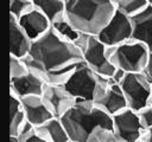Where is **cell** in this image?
<instances>
[{"instance_id":"cell-4","label":"cell","mask_w":152,"mask_h":142,"mask_svg":"<svg viewBox=\"0 0 152 142\" xmlns=\"http://www.w3.org/2000/svg\"><path fill=\"white\" fill-rule=\"evenodd\" d=\"M112 84V78L96 73L82 60L76 65L63 85L77 99H87L97 103L106 95Z\"/></svg>"},{"instance_id":"cell-26","label":"cell","mask_w":152,"mask_h":142,"mask_svg":"<svg viewBox=\"0 0 152 142\" xmlns=\"http://www.w3.org/2000/svg\"><path fill=\"white\" fill-rule=\"evenodd\" d=\"M138 112V117H139V121L142 125V128L145 130L152 128V106L148 104L147 106L140 109Z\"/></svg>"},{"instance_id":"cell-5","label":"cell","mask_w":152,"mask_h":142,"mask_svg":"<svg viewBox=\"0 0 152 142\" xmlns=\"http://www.w3.org/2000/svg\"><path fill=\"white\" fill-rule=\"evenodd\" d=\"M148 54L150 50L142 43L133 39L118 46L107 47V56L110 63L126 73L144 72L147 66Z\"/></svg>"},{"instance_id":"cell-19","label":"cell","mask_w":152,"mask_h":142,"mask_svg":"<svg viewBox=\"0 0 152 142\" xmlns=\"http://www.w3.org/2000/svg\"><path fill=\"white\" fill-rule=\"evenodd\" d=\"M10 95H11V112H12L11 124H10V135L18 136L19 131L21 130V128L25 125L27 121H26L25 111L21 105L20 97H18L14 92H11V91H10Z\"/></svg>"},{"instance_id":"cell-20","label":"cell","mask_w":152,"mask_h":142,"mask_svg":"<svg viewBox=\"0 0 152 142\" xmlns=\"http://www.w3.org/2000/svg\"><path fill=\"white\" fill-rule=\"evenodd\" d=\"M115 9L127 15L128 18H133L141 13L147 6V0H114Z\"/></svg>"},{"instance_id":"cell-25","label":"cell","mask_w":152,"mask_h":142,"mask_svg":"<svg viewBox=\"0 0 152 142\" xmlns=\"http://www.w3.org/2000/svg\"><path fill=\"white\" fill-rule=\"evenodd\" d=\"M18 137L20 138L21 142H48L44 137H42L37 133L36 128L28 122H26L25 125L21 128V130L18 134Z\"/></svg>"},{"instance_id":"cell-27","label":"cell","mask_w":152,"mask_h":142,"mask_svg":"<svg viewBox=\"0 0 152 142\" xmlns=\"http://www.w3.org/2000/svg\"><path fill=\"white\" fill-rule=\"evenodd\" d=\"M125 76H126V72H125L124 70H121V69H115V71H114V73H113V76H112L110 78H112V80H113L114 83L120 84V82L124 79Z\"/></svg>"},{"instance_id":"cell-30","label":"cell","mask_w":152,"mask_h":142,"mask_svg":"<svg viewBox=\"0 0 152 142\" xmlns=\"http://www.w3.org/2000/svg\"><path fill=\"white\" fill-rule=\"evenodd\" d=\"M144 75H145V77H146V79H147V82H148V84L152 89V73H148V72L144 71Z\"/></svg>"},{"instance_id":"cell-11","label":"cell","mask_w":152,"mask_h":142,"mask_svg":"<svg viewBox=\"0 0 152 142\" xmlns=\"http://www.w3.org/2000/svg\"><path fill=\"white\" fill-rule=\"evenodd\" d=\"M20 101L26 115V121L34 128L42 125L50 118L55 117L46 106L42 96H26L21 97Z\"/></svg>"},{"instance_id":"cell-18","label":"cell","mask_w":152,"mask_h":142,"mask_svg":"<svg viewBox=\"0 0 152 142\" xmlns=\"http://www.w3.org/2000/svg\"><path fill=\"white\" fill-rule=\"evenodd\" d=\"M33 4L51 24L65 18V0H33Z\"/></svg>"},{"instance_id":"cell-22","label":"cell","mask_w":152,"mask_h":142,"mask_svg":"<svg viewBox=\"0 0 152 142\" xmlns=\"http://www.w3.org/2000/svg\"><path fill=\"white\" fill-rule=\"evenodd\" d=\"M86 142H121V141L114 133L113 128L99 125L90 133Z\"/></svg>"},{"instance_id":"cell-9","label":"cell","mask_w":152,"mask_h":142,"mask_svg":"<svg viewBox=\"0 0 152 142\" xmlns=\"http://www.w3.org/2000/svg\"><path fill=\"white\" fill-rule=\"evenodd\" d=\"M112 118L113 130L121 142H141L145 129L142 128L135 110L127 108L114 115Z\"/></svg>"},{"instance_id":"cell-32","label":"cell","mask_w":152,"mask_h":142,"mask_svg":"<svg viewBox=\"0 0 152 142\" xmlns=\"http://www.w3.org/2000/svg\"><path fill=\"white\" fill-rule=\"evenodd\" d=\"M151 106H152V93H151V97H150V103H148Z\"/></svg>"},{"instance_id":"cell-24","label":"cell","mask_w":152,"mask_h":142,"mask_svg":"<svg viewBox=\"0 0 152 142\" xmlns=\"http://www.w3.org/2000/svg\"><path fill=\"white\" fill-rule=\"evenodd\" d=\"M10 78H18L27 75L30 72V67L26 64L24 58H18L11 54V64H10Z\"/></svg>"},{"instance_id":"cell-29","label":"cell","mask_w":152,"mask_h":142,"mask_svg":"<svg viewBox=\"0 0 152 142\" xmlns=\"http://www.w3.org/2000/svg\"><path fill=\"white\" fill-rule=\"evenodd\" d=\"M145 71H146V72H148V73H152V51H150L148 60H147V66H146Z\"/></svg>"},{"instance_id":"cell-8","label":"cell","mask_w":152,"mask_h":142,"mask_svg":"<svg viewBox=\"0 0 152 142\" xmlns=\"http://www.w3.org/2000/svg\"><path fill=\"white\" fill-rule=\"evenodd\" d=\"M132 33L133 27L131 18L119 11H115L114 15L97 34V38L107 47H112L131 40Z\"/></svg>"},{"instance_id":"cell-28","label":"cell","mask_w":152,"mask_h":142,"mask_svg":"<svg viewBox=\"0 0 152 142\" xmlns=\"http://www.w3.org/2000/svg\"><path fill=\"white\" fill-rule=\"evenodd\" d=\"M141 142H152V128L145 130Z\"/></svg>"},{"instance_id":"cell-12","label":"cell","mask_w":152,"mask_h":142,"mask_svg":"<svg viewBox=\"0 0 152 142\" xmlns=\"http://www.w3.org/2000/svg\"><path fill=\"white\" fill-rule=\"evenodd\" d=\"M18 21L33 41L43 37L52 27L51 21L38 8H33L31 12H28L27 14L18 19Z\"/></svg>"},{"instance_id":"cell-15","label":"cell","mask_w":152,"mask_h":142,"mask_svg":"<svg viewBox=\"0 0 152 142\" xmlns=\"http://www.w3.org/2000/svg\"><path fill=\"white\" fill-rule=\"evenodd\" d=\"M10 32H11V54L18 58L28 56L33 40L27 36L20 26L18 19L10 15Z\"/></svg>"},{"instance_id":"cell-10","label":"cell","mask_w":152,"mask_h":142,"mask_svg":"<svg viewBox=\"0 0 152 142\" xmlns=\"http://www.w3.org/2000/svg\"><path fill=\"white\" fill-rule=\"evenodd\" d=\"M42 97L52 115L58 118L66 114L77 102V98L71 92H69L63 84H45Z\"/></svg>"},{"instance_id":"cell-16","label":"cell","mask_w":152,"mask_h":142,"mask_svg":"<svg viewBox=\"0 0 152 142\" xmlns=\"http://www.w3.org/2000/svg\"><path fill=\"white\" fill-rule=\"evenodd\" d=\"M95 104H97L102 110H104L112 117L128 108L126 97H125L120 85L114 82L110 85V88L108 89V91L106 92V95Z\"/></svg>"},{"instance_id":"cell-3","label":"cell","mask_w":152,"mask_h":142,"mask_svg":"<svg viewBox=\"0 0 152 142\" xmlns=\"http://www.w3.org/2000/svg\"><path fill=\"white\" fill-rule=\"evenodd\" d=\"M71 142H86L99 125L113 128V118L93 101L77 99L76 104L61 117Z\"/></svg>"},{"instance_id":"cell-6","label":"cell","mask_w":152,"mask_h":142,"mask_svg":"<svg viewBox=\"0 0 152 142\" xmlns=\"http://www.w3.org/2000/svg\"><path fill=\"white\" fill-rule=\"evenodd\" d=\"M76 45L81 49L83 62L96 73L103 77H112L115 66L110 63L107 56V46L101 43L97 36L82 33Z\"/></svg>"},{"instance_id":"cell-2","label":"cell","mask_w":152,"mask_h":142,"mask_svg":"<svg viewBox=\"0 0 152 142\" xmlns=\"http://www.w3.org/2000/svg\"><path fill=\"white\" fill-rule=\"evenodd\" d=\"M114 0H65V18L81 33L97 36L115 13Z\"/></svg>"},{"instance_id":"cell-31","label":"cell","mask_w":152,"mask_h":142,"mask_svg":"<svg viewBox=\"0 0 152 142\" xmlns=\"http://www.w3.org/2000/svg\"><path fill=\"white\" fill-rule=\"evenodd\" d=\"M10 142H21L20 138L15 135H10Z\"/></svg>"},{"instance_id":"cell-21","label":"cell","mask_w":152,"mask_h":142,"mask_svg":"<svg viewBox=\"0 0 152 142\" xmlns=\"http://www.w3.org/2000/svg\"><path fill=\"white\" fill-rule=\"evenodd\" d=\"M52 28L56 31V33H57L61 38H63L64 40H68V41H70V43H74V44L77 43V40L80 39V37H81V34H82L80 31H77V30L66 20V18L61 19V20L53 22V24H52Z\"/></svg>"},{"instance_id":"cell-33","label":"cell","mask_w":152,"mask_h":142,"mask_svg":"<svg viewBox=\"0 0 152 142\" xmlns=\"http://www.w3.org/2000/svg\"><path fill=\"white\" fill-rule=\"evenodd\" d=\"M147 1H148V5L152 6V0H147Z\"/></svg>"},{"instance_id":"cell-23","label":"cell","mask_w":152,"mask_h":142,"mask_svg":"<svg viewBox=\"0 0 152 142\" xmlns=\"http://www.w3.org/2000/svg\"><path fill=\"white\" fill-rule=\"evenodd\" d=\"M36 8L33 0H10V15L20 19Z\"/></svg>"},{"instance_id":"cell-1","label":"cell","mask_w":152,"mask_h":142,"mask_svg":"<svg viewBox=\"0 0 152 142\" xmlns=\"http://www.w3.org/2000/svg\"><path fill=\"white\" fill-rule=\"evenodd\" d=\"M24 59L30 70L45 84L61 85L83 60V56L76 44L64 40L51 27L48 33L33 41L28 56Z\"/></svg>"},{"instance_id":"cell-7","label":"cell","mask_w":152,"mask_h":142,"mask_svg":"<svg viewBox=\"0 0 152 142\" xmlns=\"http://www.w3.org/2000/svg\"><path fill=\"white\" fill-rule=\"evenodd\" d=\"M119 85L126 97L128 108L139 111L148 105L152 89L144 72L126 73Z\"/></svg>"},{"instance_id":"cell-13","label":"cell","mask_w":152,"mask_h":142,"mask_svg":"<svg viewBox=\"0 0 152 142\" xmlns=\"http://www.w3.org/2000/svg\"><path fill=\"white\" fill-rule=\"evenodd\" d=\"M44 88L45 82L31 70L23 77L10 78V91L20 98L26 96H42Z\"/></svg>"},{"instance_id":"cell-14","label":"cell","mask_w":152,"mask_h":142,"mask_svg":"<svg viewBox=\"0 0 152 142\" xmlns=\"http://www.w3.org/2000/svg\"><path fill=\"white\" fill-rule=\"evenodd\" d=\"M133 33L132 39L142 43L152 51V6H147L141 13L131 18Z\"/></svg>"},{"instance_id":"cell-17","label":"cell","mask_w":152,"mask_h":142,"mask_svg":"<svg viewBox=\"0 0 152 142\" xmlns=\"http://www.w3.org/2000/svg\"><path fill=\"white\" fill-rule=\"evenodd\" d=\"M37 133L48 142H71L61 118L52 117L36 128Z\"/></svg>"}]
</instances>
